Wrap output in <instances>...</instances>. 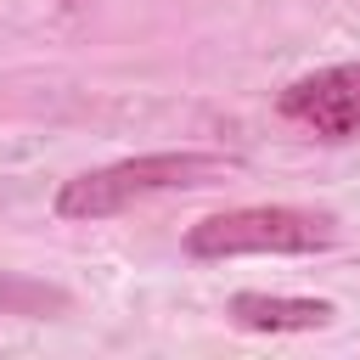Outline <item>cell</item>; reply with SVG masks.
Wrapping results in <instances>:
<instances>
[{"label": "cell", "instance_id": "obj_3", "mask_svg": "<svg viewBox=\"0 0 360 360\" xmlns=\"http://www.w3.org/2000/svg\"><path fill=\"white\" fill-rule=\"evenodd\" d=\"M281 118L321 141H360V62L304 73L281 90Z\"/></svg>", "mask_w": 360, "mask_h": 360}, {"label": "cell", "instance_id": "obj_2", "mask_svg": "<svg viewBox=\"0 0 360 360\" xmlns=\"http://www.w3.org/2000/svg\"><path fill=\"white\" fill-rule=\"evenodd\" d=\"M338 242V214L326 208H292V202H259V208H225L186 231L191 259H236V253H321Z\"/></svg>", "mask_w": 360, "mask_h": 360}, {"label": "cell", "instance_id": "obj_1", "mask_svg": "<svg viewBox=\"0 0 360 360\" xmlns=\"http://www.w3.org/2000/svg\"><path fill=\"white\" fill-rule=\"evenodd\" d=\"M231 169L236 163L214 158V152H146V158H124V163H107V169L62 180L56 214L62 219H112V214H124V208H135L146 197L208 186V180H219Z\"/></svg>", "mask_w": 360, "mask_h": 360}, {"label": "cell", "instance_id": "obj_4", "mask_svg": "<svg viewBox=\"0 0 360 360\" xmlns=\"http://www.w3.org/2000/svg\"><path fill=\"white\" fill-rule=\"evenodd\" d=\"M332 304L326 298H281V292H236L231 298V321L242 332H315L332 326Z\"/></svg>", "mask_w": 360, "mask_h": 360}, {"label": "cell", "instance_id": "obj_5", "mask_svg": "<svg viewBox=\"0 0 360 360\" xmlns=\"http://www.w3.org/2000/svg\"><path fill=\"white\" fill-rule=\"evenodd\" d=\"M62 309H68V292L62 287L0 276V315H62Z\"/></svg>", "mask_w": 360, "mask_h": 360}, {"label": "cell", "instance_id": "obj_6", "mask_svg": "<svg viewBox=\"0 0 360 360\" xmlns=\"http://www.w3.org/2000/svg\"><path fill=\"white\" fill-rule=\"evenodd\" d=\"M62 6H79V0H62Z\"/></svg>", "mask_w": 360, "mask_h": 360}]
</instances>
